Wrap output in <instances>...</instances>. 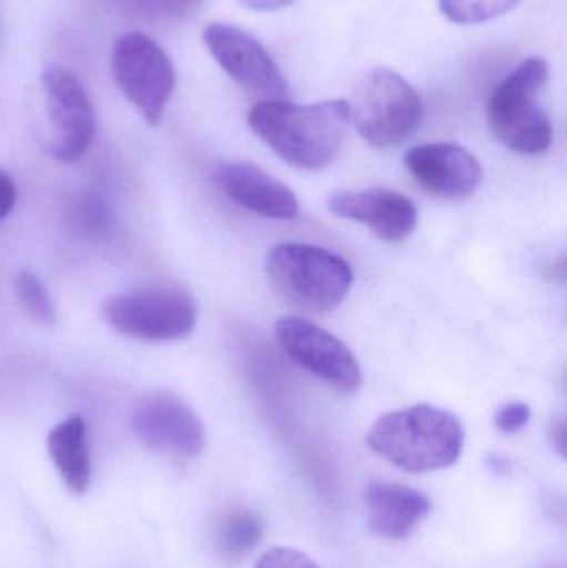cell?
Here are the masks:
<instances>
[{
  "mask_svg": "<svg viewBox=\"0 0 567 568\" xmlns=\"http://www.w3.org/2000/svg\"><path fill=\"white\" fill-rule=\"evenodd\" d=\"M270 283L296 310L323 313L338 306L353 283V270L342 256L302 243H282L266 260Z\"/></svg>",
  "mask_w": 567,
  "mask_h": 568,
  "instance_id": "3",
  "label": "cell"
},
{
  "mask_svg": "<svg viewBox=\"0 0 567 568\" xmlns=\"http://www.w3.org/2000/svg\"><path fill=\"white\" fill-rule=\"evenodd\" d=\"M262 539V523L249 510H235L223 519L219 544L226 559H240L255 549Z\"/></svg>",
  "mask_w": 567,
  "mask_h": 568,
  "instance_id": "17",
  "label": "cell"
},
{
  "mask_svg": "<svg viewBox=\"0 0 567 568\" xmlns=\"http://www.w3.org/2000/svg\"><path fill=\"white\" fill-rule=\"evenodd\" d=\"M276 339L290 359L343 393H356L363 374L345 343L328 331L302 317H283L276 324Z\"/></svg>",
  "mask_w": 567,
  "mask_h": 568,
  "instance_id": "9",
  "label": "cell"
},
{
  "mask_svg": "<svg viewBox=\"0 0 567 568\" xmlns=\"http://www.w3.org/2000/svg\"><path fill=\"white\" fill-rule=\"evenodd\" d=\"M255 568H320L306 554L288 547H275L260 557Z\"/></svg>",
  "mask_w": 567,
  "mask_h": 568,
  "instance_id": "22",
  "label": "cell"
},
{
  "mask_svg": "<svg viewBox=\"0 0 567 568\" xmlns=\"http://www.w3.org/2000/svg\"><path fill=\"white\" fill-rule=\"evenodd\" d=\"M113 9L145 19H176L192 12L200 0H105Z\"/></svg>",
  "mask_w": 567,
  "mask_h": 568,
  "instance_id": "20",
  "label": "cell"
},
{
  "mask_svg": "<svg viewBox=\"0 0 567 568\" xmlns=\"http://www.w3.org/2000/svg\"><path fill=\"white\" fill-rule=\"evenodd\" d=\"M47 449L65 486L79 496L85 494L92 480L85 420L72 416L53 427L47 437Z\"/></svg>",
  "mask_w": 567,
  "mask_h": 568,
  "instance_id": "16",
  "label": "cell"
},
{
  "mask_svg": "<svg viewBox=\"0 0 567 568\" xmlns=\"http://www.w3.org/2000/svg\"><path fill=\"white\" fill-rule=\"evenodd\" d=\"M548 79V63L533 57L519 63L489 99V126L496 139L513 152L539 155L551 146V122L538 103Z\"/></svg>",
  "mask_w": 567,
  "mask_h": 568,
  "instance_id": "4",
  "label": "cell"
},
{
  "mask_svg": "<svg viewBox=\"0 0 567 568\" xmlns=\"http://www.w3.org/2000/svg\"><path fill=\"white\" fill-rule=\"evenodd\" d=\"M253 132L285 162L303 170L328 166L338 155L350 123L346 100L295 105L266 100L250 110Z\"/></svg>",
  "mask_w": 567,
  "mask_h": 568,
  "instance_id": "1",
  "label": "cell"
},
{
  "mask_svg": "<svg viewBox=\"0 0 567 568\" xmlns=\"http://www.w3.org/2000/svg\"><path fill=\"white\" fill-rule=\"evenodd\" d=\"M366 517L373 534L386 540H403L428 516V497L402 484L372 483L366 487Z\"/></svg>",
  "mask_w": 567,
  "mask_h": 568,
  "instance_id": "15",
  "label": "cell"
},
{
  "mask_svg": "<svg viewBox=\"0 0 567 568\" xmlns=\"http://www.w3.org/2000/svg\"><path fill=\"white\" fill-rule=\"evenodd\" d=\"M203 42L219 65L240 85L273 100L288 95V83L275 60L259 40L239 27L212 23L203 32Z\"/></svg>",
  "mask_w": 567,
  "mask_h": 568,
  "instance_id": "10",
  "label": "cell"
},
{
  "mask_svg": "<svg viewBox=\"0 0 567 568\" xmlns=\"http://www.w3.org/2000/svg\"><path fill=\"white\" fill-rule=\"evenodd\" d=\"M350 122L375 149H392L405 142L423 122L418 92L399 73L385 67L369 70L360 80L348 102Z\"/></svg>",
  "mask_w": 567,
  "mask_h": 568,
  "instance_id": "5",
  "label": "cell"
},
{
  "mask_svg": "<svg viewBox=\"0 0 567 568\" xmlns=\"http://www.w3.org/2000/svg\"><path fill=\"white\" fill-rule=\"evenodd\" d=\"M50 126V153L63 163L77 162L95 135V112L82 80L65 67H49L42 75Z\"/></svg>",
  "mask_w": 567,
  "mask_h": 568,
  "instance_id": "8",
  "label": "cell"
},
{
  "mask_svg": "<svg viewBox=\"0 0 567 568\" xmlns=\"http://www.w3.org/2000/svg\"><path fill=\"white\" fill-rule=\"evenodd\" d=\"M16 291L27 313L40 324H53L57 320L55 304L45 284L32 272H20L16 276Z\"/></svg>",
  "mask_w": 567,
  "mask_h": 568,
  "instance_id": "19",
  "label": "cell"
},
{
  "mask_svg": "<svg viewBox=\"0 0 567 568\" xmlns=\"http://www.w3.org/2000/svg\"><path fill=\"white\" fill-rule=\"evenodd\" d=\"M366 444L405 473H432L459 459L465 429L449 410L416 404L383 414L368 430Z\"/></svg>",
  "mask_w": 567,
  "mask_h": 568,
  "instance_id": "2",
  "label": "cell"
},
{
  "mask_svg": "<svg viewBox=\"0 0 567 568\" xmlns=\"http://www.w3.org/2000/svg\"><path fill=\"white\" fill-rule=\"evenodd\" d=\"M102 313L113 329L143 341L180 339L189 336L196 324L195 301L172 286L117 294L105 301Z\"/></svg>",
  "mask_w": 567,
  "mask_h": 568,
  "instance_id": "6",
  "label": "cell"
},
{
  "mask_svg": "<svg viewBox=\"0 0 567 568\" xmlns=\"http://www.w3.org/2000/svg\"><path fill=\"white\" fill-rule=\"evenodd\" d=\"M132 426L136 437L150 449L196 456L205 446L202 420L173 394H146L133 409Z\"/></svg>",
  "mask_w": 567,
  "mask_h": 568,
  "instance_id": "11",
  "label": "cell"
},
{
  "mask_svg": "<svg viewBox=\"0 0 567 568\" xmlns=\"http://www.w3.org/2000/svg\"><path fill=\"white\" fill-rule=\"evenodd\" d=\"M328 209L340 219L363 223L378 239L389 243L408 239L418 223L412 200L392 190L336 193L330 199Z\"/></svg>",
  "mask_w": 567,
  "mask_h": 568,
  "instance_id": "13",
  "label": "cell"
},
{
  "mask_svg": "<svg viewBox=\"0 0 567 568\" xmlns=\"http://www.w3.org/2000/svg\"><path fill=\"white\" fill-rule=\"evenodd\" d=\"M523 0H439V10L453 23L489 22L516 9Z\"/></svg>",
  "mask_w": 567,
  "mask_h": 568,
  "instance_id": "18",
  "label": "cell"
},
{
  "mask_svg": "<svg viewBox=\"0 0 567 568\" xmlns=\"http://www.w3.org/2000/svg\"><path fill=\"white\" fill-rule=\"evenodd\" d=\"M240 2L253 12H275V10L286 9L296 0H240Z\"/></svg>",
  "mask_w": 567,
  "mask_h": 568,
  "instance_id": "25",
  "label": "cell"
},
{
  "mask_svg": "<svg viewBox=\"0 0 567 568\" xmlns=\"http://www.w3.org/2000/svg\"><path fill=\"white\" fill-rule=\"evenodd\" d=\"M531 419V409L525 403H508L496 413L495 424L499 433L516 434L525 429L526 424Z\"/></svg>",
  "mask_w": 567,
  "mask_h": 568,
  "instance_id": "23",
  "label": "cell"
},
{
  "mask_svg": "<svg viewBox=\"0 0 567 568\" xmlns=\"http://www.w3.org/2000/svg\"><path fill=\"white\" fill-rule=\"evenodd\" d=\"M405 166L429 195L443 200H465L482 183L478 159L455 143H425L405 155Z\"/></svg>",
  "mask_w": 567,
  "mask_h": 568,
  "instance_id": "12",
  "label": "cell"
},
{
  "mask_svg": "<svg viewBox=\"0 0 567 568\" xmlns=\"http://www.w3.org/2000/svg\"><path fill=\"white\" fill-rule=\"evenodd\" d=\"M72 220L85 233L102 232L109 226L110 213L99 196H82L73 203Z\"/></svg>",
  "mask_w": 567,
  "mask_h": 568,
  "instance_id": "21",
  "label": "cell"
},
{
  "mask_svg": "<svg viewBox=\"0 0 567 568\" xmlns=\"http://www.w3.org/2000/svg\"><path fill=\"white\" fill-rule=\"evenodd\" d=\"M551 440L555 444L556 449L559 450L561 456L566 454V423L565 420H559V423L553 424L551 427Z\"/></svg>",
  "mask_w": 567,
  "mask_h": 568,
  "instance_id": "26",
  "label": "cell"
},
{
  "mask_svg": "<svg viewBox=\"0 0 567 568\" xmlns=\"http://www.w3.org/2000/svg\"><path fill=\"white\" fill-rule=\"evenodd\" d=\"M112 73L120 92L143 120L149 125H159L176 82L165 50L145 33H125L113 45Z\"/></svg>",
  "mask_w": 567,
  "mask_h": 568,
  "instance_id": "7",
  "label": "cell"
},
{
  "mask_svg": "<svg viewBox=\"0 0 567 568\" xmlns=\"http://www.w3.org/2000/svg\"><path fill=\"white\" fill-rule=\"evenodd\" d=\"M17 202V189L12 179L0 170V222L12 212Z\"/></svg>",
  "mask_w": 567,
  "mask_h": 568,
  "instance_id": "24",
  "label": "cell"
},
{
  "mask_svg": "<svg viewBox=\"0 0 567 568\" xmlns=\"http://www.w3.org/2000/svg\"><path fill=\"white\" fill-rule=\"evenodd\" d=\"M213 180L223 195L256 215L273 220H293L298 215V202L292 190L253 163H223Z\"/></svg>",
  "mask_w": 567,
  "mask_h": 568,
  "instance_id": "14",
  "label": "cell"
}]
</instances>
